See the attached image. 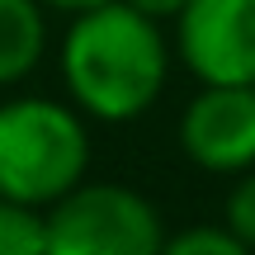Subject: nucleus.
<instances>
[{"mask_svg": "<svg viewBox=\"0 0 255 255\" xmlns=\"http://www.w3.org/2000/svg\"><path fill=\"white\" fill-rule=\"evenodd\" d=\"M170 28L199 85H255V0H189Z\"/></svg>", "mask_w": 255, "mask_h": 255, "instance_id": "nucleus-4", "label": "nucleus"}, {"mask_svg": "<svg viewBox=\"0 0 255 255\" xmlns=\"http://www.w3.org/2000/svg\"><path fill=\"white\" fill-rule=\"evenodd\" d=\"M0 255H47V208L0 194Z\"/></svg>", "mask_w": 255, "mask_h": 255, "instance_id": "nucleus-7", "label": "nucleus"}, {"mask_svg": "<svg viewBox=\"0 0 255 255\" xmlns=\"http://www.w3.org/2000/svg\"><path fill=\"white\" fill-rule=\"evenodd\" d=\"M90 123L76 104L47 95L0 100V194L52 208L90 175Z\"/></svg>", "mask_w": 255, "mask_h": 255, "instance_id": "nucleus-2", "label": "nucleus"}, {"mask_svg": "<svg viewBox=\"0 0 255 255\" xmlns=\"http://www.w3.org/2000/svg\"><path fill=\"white\" fill-rule=\"evenodd\" d=\"M175 43L165 24L146 19L128 0H104L71 14L57 47L62 85L71 104L95 123H132L165 95Z\"/></svg>", "mask_w": 255, "mask_h": 255, "instance_id": "nucleus-1", "label": "nucleus"}, {"mask_svg": "<svg viewBox=\"0 0 255 255\" xmlns=\"http://www.w3.org/2000/svg\"><path fill=\"white\" fill-rule=\"evenodd\" d=\"M161 255H255L227 222H199V227H184L165 237Z\"/></svg>", "mask_w": 255, "mask_h": 255, "instance_id": "nucleus-8", "label": "nucleus"}, {"mask_svg": "<svg viewBox=\"0 0 255 255\" xmlns=\"http://www.w3.org/2000/svg\"><path fill=\"white\" fill-rule=\"evenodd\" d=\"M165 237L161 208L114 180H81L47 208V255H161Z\"/></svg>", "mask_w": 255, "mask_h": 255, "instance_id": "nucleus-3", "label": "nucleus"}, {"mask_svg": "<svg viewBox=\"0 0 255 255\" xmlns=\"http://www.w3.org/2000/svg\"><path fill=\"white\" fill-rule=\"evenodd\" d=\"M47 9H62V14H81V9H90V5H104V0H43Z\"/></svg>", "mask_w": 255, "mask_h": 255, "instance_id": "nucleus-11", "label": "nucleus"}, {"mask_svg": "<svg viewBox=\"0 0 255 255\" xmlns=\"http://www.w3.org/2000/svg\"><path fill=\"white\" fill-rule=\"evenodd\" d=\"M180 151L208 175L255 165V85H199L180 114Z\"/></svg>", "mask_w": 255, "mask_h": 255, "instance_id": "nucleus-5", "label": "nucleus"}, {"mask_svg": "<svg viewBox=\"0 0 255 255\" xmlns=\"http://www.w3.org/2000/svg\"><path fill=\"white\" fill-rule=\"evenodd\" d=\"M47 57V5L0 0V90L28 81Z\"/></svg>", "mask_w": 255, "mask_h": 255, "instance_id": "nucleus-6", "label": "nucleus"}, {"mask_svg": "<svg viewBox=\"0 0 255 255\" xmlns=\"http://www.w3.org/2000/svg\"><path fill=\"white\" fill-rule=\"evenodd\" d=\"M222 222L237 232L241 241L255 251V165L237 175V184L227 189V203H222Z\"/></svg>", "mask_w": 255, "mask_h": 255, "instance_id": "nucleus-9", "label": "nucleus"}, {"mask_svg": "<svg viewBox=\"0 0 255 255\" xmlns=\"http://www.w3.org/2000/svg\"><path fill=\"white\" fill-rule=\"evenodd\" d=\"M132 9H142L146 19H156V24H175L180 19V9L189 5V0H128Z\"/></svg>", "mask_w": 255, "mask_h": 255, "instance_id": "nucleus-10", "label": "nucleus"}]
</instances>
